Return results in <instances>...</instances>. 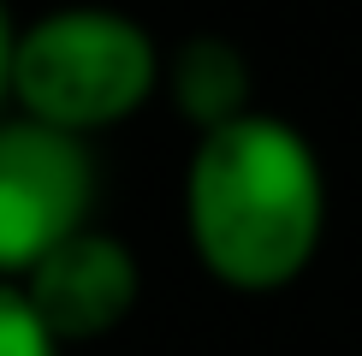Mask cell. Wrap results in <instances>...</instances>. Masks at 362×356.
Returning <instances> with one entry per match:
<instances>
[{
	"mask_svg": "<svg viewBox=\"0 0 362 356\" xmlns=\"http://www.w3.org/2000/svg\"><path fill=\"white\" fill-rule=\"evenodd\" d=\"M185 237L214 285L267 297L315 267L327 237V172L291 119L244 113L202 131L185 160Z\"/></svg>",
	"mask_w": 362,
	"mask_h": 356,
	"instance_id": "obj_1",
	"label": "cell"
},
{
	"mask_svg": "<svg viewBox=\"0 0 362 356\" xmlns=\"http://www.w3.org/2000/svg\"><path fill=\"white\" fill-rule=\"evenodd\" d=\"M167 54L155 30L119 6H48L18 24L12 54V113L66 137H101L131 125L160 95Z\"/></svg>",
	"mask_w": 362,
	"mask_h": 356,
	"instance_id": "obj_2",
	"label": "cell"
},
{
	"mask_svg": "<svg viewBox=\"0 0 362 356\" xmlns=\"http://www.w3.org/2000/svg\"><path fill=\"white\" fill-rule=\"evenodd\" d=\"M95 214V155L83 137L24 113L0 119V279H18Z\"/></svg>",
	"mask_w": 362,
	"mask_h": 356,
	"instance_id": "obj_3",
	"label": "cell"
},
{
	"mask_svg": "<svg viewBox=\"0 0 362 356\" xmlns=\"http://www.w3.org/2000/svg\"><path fill=\"white\" fill-rule=\"evenodd\" d=\"M18 291L30 297V309L42 315V326L66 345H95V338L119 333L143 303V261L125 237L83 226L78 237L42 256L18 279Z\"/></svg>",
	"mask_w": 362,
	"mask_h": 356,
	"instance_id": "obj_4",
	"label": "cell"
},
{
	"mask_svg": "<svg viewBox=\"0 0 362 356\" xmlns=\"http://www.w3.org/2000/svg\"><path fill=\"white\" fill-rule=\"evenodd\" d=\"M167 89L173 113L202 137V131H220L232 119L255 113V71H250V54L238 48L232 36H185L178 48L167 54Z\"/></svg>",
	"mask_w": 362,
	"mask_h": 356,
	"instance_id": "obj_5",
	"label": "cell"
},
{
	"mask_svg": "<svg viewBox=\"0 0 362 356\" xmlns=\"http://www.w3.org/2000/svg\"><path fill=\"white\" fill-rule=\"evenodd\" d=\"M0 356H66L12 279H0Z\"/></svg>",
	"mask_w": 362,
	"mask_h": 356,
	"instance_id": "obj_6",
	"label": "cell"
},
{
	"mask_svg": "<svg viewBox=\"0 0 362 356\" xmlns=\"http://www.w3.org/2000/svg\"><path fill=\"white\" fill-rule=\"evenodd\" d=\"M12 54H18V18L0 0V119L12 113Z\"/></svg>",
	"mask_w": 362,
	"mask_h": 356,
	"instance_id": "obj_7",
	"label": "cell"
}]
</instances>
